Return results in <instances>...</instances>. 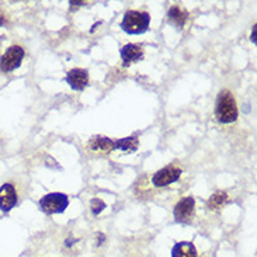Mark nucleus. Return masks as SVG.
Listing matches in <instances>:
<instances>
[{
	"label": "nucleus",
	"mask_w": 257,
	"mask_h": 257,
	"mask_svg": "<svg viewBox=\"0 0 257 257\" xmlns=\"http://www.w3.org/2000/svg\"><path fill=\"white\" fill-rule=\"evenodd\" d=\"M215 115L218 121L223 124L233 122L237 118L236 101L229 90H222L216 97Z\"/></svg>",
	"instance_id": "1"
},
{
	"label": "nucleus",
	"mask_w": 257,
	"mask_h": 257,
	"mask_svg": "<svg viewBox=\"0 0 257 257\" xmlns=\"http://www.w3.org/2000/svg\"><path fill=\"white\" fill-rule=\"evenodd\" d=\"M138 139L135 137H130V138H122L115 141V149H121L124 152H135L138 149Z\"/></svg>",
	"instance_id": "13"
},
{
	"label": "nucleus",
	"mask_w": 257,
	"mask_h": 257,
	"mask_svg": "<svg viewBox=\"0 0 257 257\" xmlns=\"http://www.w3.org/2000/svg\"><path fill=\"white\" fill-rule=\"evenodd\" d=\"M66 82L69 83L73 90L82 91L89 83V73H87V70L75 68V69L69 70V73L66 76Z\"/></svg>",
	"instance_id": "8"
},
{
	"label": "nucleus",
	"mask_w": 257,
	"mask_h": 257,
	"mask_svg": "<svg viewBox=\"0 0 257 257\" xmlns=\"http://www.w3.org/2000/svg\"><path fill=\"white\" fill-rule=\"evenodd\" d=\"M121 58L124 61V66H128L134 62H138L144 58V51L137 44H126L121 49Z\"/></svg>",
	"instance_id": "9"
},
{
	"label": "nucleus",
	"mask_w": 257,
	"mask_h": 257,
	"mask_svg": "<svg viewBox=\"0 0 257 257\" xmlns=\"http://www.w3.org/2000/svg\"><path fill=\"white\" fill-rule=\"evenodd\" d=\"M149 21H151V16L148 13L130 10L122 19L121 28L128 34H142L149 28Z\"/></svg>",
	"instance_id": "2"
},
{
	"label": "nucleus",
	"mask_w": 257,
	"mask_h": 257,
	"mask_svg": "<svg viewBox=\"0 0 257 257\" xmlns=\"http://www.w3.org/2000/svg\"><path fill=\"white\" fill-rule=\"evenodd\" d=\"M172 257H197V249L191 242H180L174 244Z\"/></svg>",
	"instance_id": "11"
},
{
	"label": "nucleus",
	"mask_w": 257,
	"mask_h": 257,
	"mask_svg": "<svg viewBox=\"0 0 257 257\" xmlns=\"http://www.w3.org/2000/svg\"><path fill=\"white\" fill-rule=\"evenodd\" d=\"M90 205H91V212H93L94 215H98V214L105 208V202L101 201L100 198H93L90 202Z\"/></svg>",
	"instance_id": "15"
},
{
	"label": "nucleus",
	"mask_w": 257,
	"mask_h": 257,
	"mask_svg": "<svg viewBox=\"0 0 257 257\" xmlns=\"http://www.w3.org/2000/svg\"><path fill=\"white\" fill-rule=\"evenodd\" d=\"M181 176V169L177 166H167L165 169H160L159 172L153 174L152 181L156 187H166L174 181L179 180Z\"/></svg>",
	"instance_id": "5"
},
{
	"label": "nucleus",
	"mask_w": 257,
	"mask_h": 257,
	"mask_svg": "<svg viewBox=\"0 0 257 257\" xmlns=\"http://www.w3.org/2000/svg\"><path fill=\"white\" fill-rule=\"evenodd\" d=\"M169 20L173 23L174 26H177L179 28H181L184 26V23L187 20V13H184L183 10H181L180 7H172L170 10H169Z\"/></svg>",
	"instance_id": "12"
},
{
	"label": "nucleus",
	"mask_w": 257,
	"mask_h": 257,
	"mask_svg": "<svg viewBox=\"0 0 257 257\" xmlns=\"http://www.w3.org/2000/svg\"><path fill=\"white\" fill-rule=\"evenodd\" d=\"M24 58V49L19 45H13L7 49L5 55L0 59V68L3 72H12L17 69L21 65V61Z\"/></svg>",
	"instance_id": "4"
},
{
	"label": "nucleus",
	"mask_w": 257,
	"mask_h": 257,
	"mask_svg": "<svg viewBox=\"0 0 257 257\" xmlns=\"http://www.w3.org/2000/svg\"><path fill=\"white\" fill-rule=\"evenodd\" d=\"M90 149L97 151V152H111L115 149V141H111L105 137H93L90 139Z\"/></svg>",
	"instance_id": "10"
},
{
	"label": "nucleus",
	"mask_w": 257,
	"mask_h": 257,
	"mask_svg": "<svg viewBox=\"0 0 257 257\" xmlns=\"http://www.w3.org/2000/svg\"><path fill=\"white\" fill-rule=\"evenodd\" d=\"M251 41L256 42V26L253 28V34H251Z\"/></svg>",
	"instance_id": "16"
},
{
	"label": "nucleus",
	"mask_w": 257,
	"mask_h": 257,
	"mask_svg": "<svg viewBox=\"0 0 257 257\" xmlns=\"http://www.w3.org/2000/svg\"><path fill=\"white\" fill-rule=\"evenodd\" d=\"M194 198L193 197H186L176 204V207L173 209V215L176 218L177 222H186L188 221L193 212H194Z\"/></svg>",
	"instance_id": "6"
},
{
	"label": "nucleus",
	"mask_w": 257,
	"mask_h": 257,
	"mask_svg": "<svg viewBox=\"0 0 257 257\" xmlns=\"http://www.w3.org/2000/svg\"><path fill=\"white\" fill-rule=\"evenodd\" d=\"M226 201H228V194L225 191H216L215 194L211 195V198L208 200L207 205L211 209H218L221 208Z\"/></svg>",
	"instance_id": "14"
},
{
	"label": "nucleus",
	"mask_w": 257,
	"mask_h": 257,
	"mask_svg": "<svg viewBox=\"0 0 257 257\" xmlns=\"http://www.w3.org/2000/svg\"><path fill=\"white\" fill-rule=\"evenodd\" d=\"M17 204V191L13 184L6 183L0 187V209L3 212H9Z\"/></svg>",
	"instance_id": "7"
},
{
	"label": "nucleus",
	"mask_w": 257,
	"mask_h": 257,
	"mask_svg": "<svg viewBox=\"0 0 257 257\" xmlns=\"http://www.w3.org/2000/svg\"><path fill=\"white\" fill-rule=\"evenodd\" d=\"M68 205H69L68 195L62 194V193H51V194L44 195L40 200V208L45 214H59V212H63Z\"/></svg>",
	"instance_id": "3"
}]
</instances>
